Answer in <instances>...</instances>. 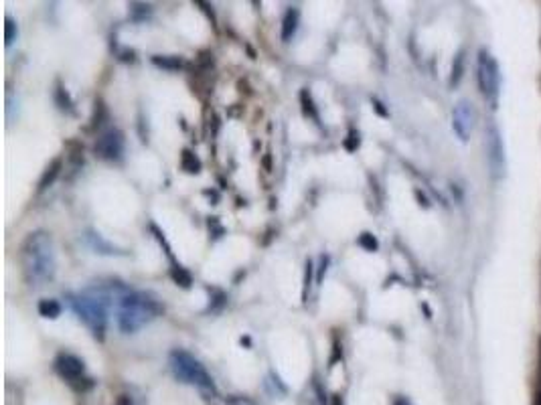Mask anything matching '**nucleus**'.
<instances>
[{
  "label": "nucleus",
  "instance_id": "13",
  "mask_svg": "<svg viewBox=\"0 0 541 405\" xmlns=\"http://www.w3.org/2000/svg\"><path fill=\"white\" fill-rule=\"evenodd\" d=\"M59 169H61V160L57 158V160H53V165L45 171V175H43V179H41V183H39V189L43 191V189H47L55 179H57V175H59Z\"/></svg>",
  "mask_w": 541,
  "mask_h": 405
},
{
  "label": "nucleus",
  "instance_id": "23",
  "mask_svg": "<svg viewBox=\"0 0 541 405\" xmlns=\"http://www.w3.org/2000/svg\"><path fill=\"white\" fill-rule=\"evenodd\" d=\"M535 405H541V391L537 393V399H535Z\"/></svg>",
  "mask_w": 541,
  "mask_h": 405
},
{
  "label": "nucleus",
  "instance_id": "18",
  "mask_svg": "<svg viewBox=\"0 0 541 405\" xmlns=\"http://www.w3.org/2000/svg\"><path fill=\"white\" fill-rule=\"evenodd\" d=\"M359 132H355V130H351L349 132V136H347V140H345V148L347 150H357L359 148Z\"/></svg>",
  "mask_w": 541,
  "mask_h": 405
},
{
  "label": "nucleus",
  "instance_id": "9",
  "mask_svg": "<svg viewBox=\"0 0 541 405\" xmlns=\"http://www.w3.org/2000/svg\"><path fill=\"white\" fill-rule=\"evenodd\" d=\"M300 21V11L298 9H288L284 19H282V41H290L296 35Z\"/></svg>",
  "mask_w": 541,
  "mask_h": 405
},
{
  "label": "nucleus",
  "instance_id": "4",
  "mask_svg": "<svg viewBox=\"0 0 541 405\" xmlns=\"http://www.w3.org/2000/svg\"><path fill=\"white\" fill-rule=\"evenodd\" d=\"M171 369L177 379H181L189 385H195L203 391H215V383H213L211 375L201 365V361H197L191 353H187V351L171 353Z\"/></svg>",
  "mask_w": 541,
  "mask_h": 405
},
{
  "label": "nucleus",
  "instance_id": "16",
  "mask_svg": "<svg viewBox=\"0 0 541 405\" xmlns=\"http://www.w3.org/2000/svg\"><path fill=\"white\" fill-rule=\"evenodd\" d=\"M173 280H175L177 284L185 286V288H189V286H191V274H189L185 268H181V266L173 268Z\"/></svg>",
  "mask_w": 541,
  "mask_h": 405
},
{
  "label": "nucleus",
  "instance_id": "19",
  "mask_svg": "<svg viewBox=\"0 0 541 405\" xmlns=\"http://www.w3.org/2000/svg\"><path fill=\"white\" fill-rule=\"evenodd\" d=\"M229 405H254V403L248 399H229Z\"/></svg>",
  "mask_w": 541,
  "mask_h": 405
},
{
  "label": "nucleus",
  "instance_id": "20",
  "mask_svg": "<svg viewBox=\"0 0 541 405\" xmlns=\"http://www.w3.org/2000/svg\"><path fill=\"white\" fill-rule=\"evenodd\" d=\"M373 104H375V110H377V112H379V114H381V116H388V112H385V110H383V108H381V104H379V102H377V100H373Z\"/></svg>",
  "mask_w": 541,
  "mask_h": 405
},
{
  "label": "nucleus",
  "instance_id": "6",
  "mask_svg": "<svg viewBox=\"0 0 541 405\" xmlns=\"http://www.w3.org/2000/svg\"><path fill=\"white\" fill-rule=\"evenodd\" d=\"M452 126H454V132L460 136V140L471 138V132L475 128V110L469 102L456 104L452 112Z\"/></svg>",
  "mask_w": 541,
  "mask_h": 405
},
{
  "label": "nucleus",
  "instance_id": "2",
  "mask_svg": "<svg viewBox=\"0 0 541 405\" xmlns=\"http://www.w3.org/2000/svg\"><path fill=\"white\" fill-rule=\"evenodd\" d=\"M159 312H161V306L150 294L130 292L120 300L118 327L122 333L132 335L140 331L144 324H148Z\"/></svg>",
  "mask_w": 541,
  "mask_h": 405
},
{
  "label": "nucleus",
  "instance_id": "11",
  "mask_svg": "<svg viewBox=\"0 0 541 405\" xmlns=\"http://www.w3.org/2000/svg\"><path fill=\"white\" fill-rule=\"evenodd\" d=\"M152 61H154V65L165 67V69H179V67H183V59L181 57H175V55H154Z\"/></svg>",
  "mask_w": 541,
  "mask_h": 405
},
{
  "label": "nucleus",
  "instance_id": "1",
  "mask_svg": "<svg viewBox=\"0 0 541 405\" xmlns=\"http://www.w3.org/2000/svg\"><path fill=\"white\" fill-rule=\"evenodd\" d=\"M23 264L31 282H47L55 274V252L51 235L35 231L27 237L23 246Z\"/></svg>",
  "mask_w": 541,
  "mask_h": 405
},
{
  "label": "nucleus",
  "instance_id": "7",
  "mask_svg": "<svg viewBox=\"0 0 541 405\" xmlns=\"http://www.w3.org/2000/svg\"><path fill=\"white\" fill-rule=\"evenodd\" d=\"M96 152L106 160H116L124 152V134L120 130H108L100 136Z\"/></svg>",
  "mask_w": 541,
  "mask_h": 405
},
{
  "label": "nucleus",
  "instance_id": "17",
  "mask_svg": "<svg viewBox=\"0 0 541 405\" xmlns=\"http://www.w3.org/2000/svg\"><path fill=\"white\" fill-rule=\"evenodd\" d=\"M359 246H363L365 250L373 252V250H377V239H375L371 233H363V235L359 237Z\"/></svg>",
  "mask_w": 541,
  "mask_h": 405
},
{
  "label": "nucleus",
  "instance_id": "22",
  "mask_svg": "<svg viewBox=\"0 0 541 405\" xmlns=\"http://www.w3.org/2000/svg\"><path fill=\"white\" fill-rule=\"evenodd\" d=\"M118 405H132V401H130V399L124 395V397L118 401Z\"/></svg>",
  "mask_w": 541,
  "mask_h": 405
},
{
  "label": "nucleus",
  "instance_id": "12",
  "mask_svg": "<svg viewBox=\"0 0 541 405\" xmlns=\"http://www.w3.org/2000/svg\"><path fill=\"white\" fill-rule=\"evenodd\" d=\"M181 167H183V171H187V173H199L201 171V162H199V158L193 154V152H189V150H185L183 152V158H181Z\"/></svg>",
  "mask_w": 541,
  "mask_h": 405
},
{
  "label": "nucleus",
  "instance_id": "5",
  "mask_svg": "<svg viewBox=\"0 0 541 405\" xmlns=\"http://www.w3.org/2000/svg\"><path fill=\"white\" fill-rule=\"evenodd\" d=\"M477 71H479V73H477L479 88H481L483 96H485L491 104H497L499 90H501V71H499V65H497L495 57L489 55L487 51H481Z\"/></svg>",
  "mask_w": 541,
  "mask_h": 405
},
{
  "label": "nucleus",
  "instance_id": "10",
  "mask_svg": "<svg viewBox=\"0 0 541 405\" xmlns=\"http://www.w3.org/2000/svg\"><path fill=\"white\" fill-rule=\"evenodd\" d=\"M39 314L45 318H57L61 314V304L53 298H45L39 302Z\"/></svg>",
  "mask_w": 541,
  "mask_h": 405
},
{
  "label": "nucleus",
  "instance_id": "3",
  "mask_svg": "<svg viewBox=\"0 0 541 405\" xmlns=\"http://www.w3.org/2000/svg\"><path fill=\"white\" fill-rule=\"evenodd\" d=\"M71 304L77 316L88 324L90 331L98 339H104L106 324H108V296L100 290H88V292H82L80 296H75Z\"/></svg>",
  "mask_w": 541,
  "mask_h": 405
},
{
  "label": "nucleus",
  "instance_id": "21",
  "mask_svg": "<svg viewBox=\"0 0 541 405\" xmlns=\"http://www.w3.org/2000/svg\"><path fill=\"white\" fill-rule=\"evenodd\" d=\"M394 405H412V403H410V401H408V399H406V397H398V399H396V403H394Z\"/></svg>",
  "mask_w": 541,
  "mask_h": 405
},
{
  "label": "nucleus",
  "instance_id": "8",
  "mask_svg": "<svg viewBox=\"0 0 541 405\" xmlns=\"http://www.w3.org/2000/svg\"><path fill=\"white\" fill-rule=\"evenodd\" d=\"M55 369L63 379H67L71 383L80 381L84 377V373H86L84 361L80 357H75V355H59L57 361H55Z\"/></svg>",
  "mask_w": 541,
  "mask_h": 405
},
{
  "label": "nucleus",
  "instance_id": "14",
  "mask_svg": "<svg viewBox=\"0 0 541 405\" xmlns=\"http://www.w3.org/2000/svg\"><path fill=\"white\" fill-rule=\"evenodd\" d=\"M17 23L11 19V17H7L5 19V43H7V47H11L13 43H15V39H17Z\"/></svg>",
  "mask_w": 541,
  "mask_h": 405
},
{
  "label": "nucleus",
  "instance_id": "24",
  "mask_svg": "<svg viewBox=\"0 0 541 405\" xmlns=\"http://www.w3.org/2000/svg\"><path fill=\"white\" fill-rule=\"evenodd\" d=\"M335 405H343V403H341V399H339V397H337V399H335Z\"/></svg>",
  "mask_w": 541,
  "mask_h": 405
},
{
  "label": "nucleus",
  "instance_id": "15",
  "mask_svg": "<svg viewBox=\"0 0 541 405\" xmlns=\"http://www.w3.org/2000/svg\"><path fill=\"white\" fill-rule=\"evenodd\" d=\"M300 100H302V106H304V114L306 116H311V118H319L317 116V110H315V104H313V98H311V94H308L306 90L300 94Z\"/></svg>",
  "mask_w": 541,
  "mask_h": 405
}]
</instances>
